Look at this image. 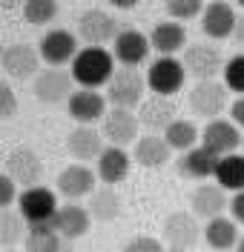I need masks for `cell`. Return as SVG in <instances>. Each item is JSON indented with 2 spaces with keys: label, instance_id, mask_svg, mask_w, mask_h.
I'll list each match as a JSON object with an SVG mask.
<instances>
[{
  "label": "cell",
  "instance_id": "obj_42",
  "mask_svg": "<svg viewBox=\"0 0 244 252\" xmlns=\"http://www.w3.org/2000/svg\"><path fill=\"white\" fill-rule=\"evenodd\" d=\"M236 252H244V238L239 241V247H236Z\"/></svg>",
  "mask_w": 244,
  "mask_h": 252
},
{
  "label": "cell",
  "instance_id": "obj_33",
  "mask_svg": "<svg viewBox=\"0 0 244 252\" xmlns=\"http://www.w3.org/2000/svg\"><path fill=\"white\" fill-rule=\"evenodd\" d=\"M55 15H58V3L55 0H26L23 3V17L29 23L43 26V23H52Z\"/></svg>",
  "mask_w": 244,
  "mask_h": 252
},
{
  "label": "cell",
  "instance_id": "obj_39",
  "mask_svg": "<svg viewBox=\"0 0 244 252\" xmlns=\"http://www.w3.org/2000/svg\"><path fill=\"white\" fill-rule=\"evenodd\" d=\"M230 212H233V220H236V223H244V192L233 195V201H230Z\"/></svg>",
  "mask_w": 244,
  "mask_h": 252
},
{
  "label": "cell",
  "instance_id": "obj_31",
  "mask_svg": "<svg viewBox=\"0 0 244 252\" xmlns=\"http://www.w3.org/2000/svg\"><path fill=\"white\" fill-rule=\"evenodd\" d=\"M164 141L170 143V149H178V152H190L198 143V129L193 121H175L164 132Z\"/></svg>",
  "mask_w": 244,
  "mask_h": 252
},
{
  "label": "cell",
  "instance_id": "obj_9",
  "mask_svg": "<svg viewBox=\"0 0 244 252\" xmlns=\"http://www.w3.org/2000/svg\"><path fill=\"white\" fill-rule=\"evenodd\" d=\"M40 66V49H32L26 43H12L3 49V72L15 80H26L37 75Z\"/></svg>",
  "mask_w": 244,
  "mask_h": 252
},
{
  "label": "cell",
  "instance_id": "obj_30",
  "mask_svg": "<svg viewBox=\"0 0 244 252\" xmlns=\"http://www.w3.org/2000/svg\"><path fill=\"white\" fill-rule=\"evenodd\" d=\"M26 252H61V235L52 223L29 226L26 235Z\"/></svg>",
  "mask_w": 244,
  "mask_h": 252
},
{
  "label": "cell",
  "instance_id": "obj_41",
  "mask_svg": "<svg viewBox=\"0 0 244 252\" xmlns=\"http://www.w3.org/2000/svg\"><path fill=\"white\" fill-rule=\"evenodd\" d=\"M236 40H239V43H244V15L239 17V23H236Z\"/></svg>",
  "mask_w": 244,
  "mask_h": 252
},
{
  "label": "cell",
  "instance_id": "obj_20",
  "mask_svg": "<svg viewBox=\"0 0 244 252\" xmlns=\"http://www.w3.org/2000/svg\"><path fill=\"white\" fill-rule=\"evenodd\" d=\"M224 209H227V198H224V189L218 184H201L193 192V212L198 218H221Z\"/></svg>",
  "mask_w": 244,
  "mask_h": 252
},
{
  "label": "cell",
  "instance_id": "obj_16",
  "mask_svg": "<svg viewBox=\"0 0 244 252\" xmlns=\"http://www.w3.org/2000/svg\"><path fill=\"white\" fill-rule=\"evenodd\" d=\"M164 238L170 241V247L175 252L193 250L198 241V223L190 212H173L164 223Z\"/></svg>",
  "mask_w": 244,
  "mask_h": 252
},
{
  "label": "cell",
  "instance_id": "obj_44",
  "mask_svg": "<svg viewBox=\"0 0 244 252\" xmlns=\"http://www.w3.org/2000/svg\"><path fill=\"white\" fill-rule=\"evenodd\" d=\"M6 252H15V250H6Z\"/></svg>",
  "mask_w": 244,
  "mask_h": 252
},
{
  "label": "cell",
  "instance_id": "obj_24",
  "mask_svg": "<svg viewBox=\"0 0 244 252\" xmlns=\"http://www.w3.org/2000/svg\"><path fill=\"white\" fill-rule=\"evenodd\" d=\"M104 135L92 129V126H78L72 135H69V152L78 158V160H92V158L104 155Z\"/></svg>",
  "mask_w": 244,
  "mask_h": 252
},
{
  "label": "cell",
  "instance_id": "obj_43",
  "mask_svg": "<svg viewBox=\"0 0 244 252\" xmlns=\"http://www.w3.org/2000/svg\"><path fill=\"white\" fill-rule=\"evenodd\" d=\"M242 9H244V0H242Z\"/></svg>",
  "mask_w": 244,
  "mask_h": 252
},
{
  "label": "cell",
  "instance_id": "obj_25",
  "mask_svg": "<svg viewBox=\"0 0 244 252\" xmlns=\"http://www.w3.org/2000/svg\"><path fill=\"white\" fill-rule=\"evenodd\" d=\"M127 172H130V155L121 146H106L104 155L98 158V178L112 187L118 181H124Z\"/></svg>",
  "mask_w": 244,
  "mask_h": 252
},
{
  "label": "cell",
  "instance_id": "obj_13",
  "mask_svg": "<svg viewBox=\"0 0 244 252\" xmlns=\"http://www.w3.org/2000/svg\"><path fill=\"white\" fill-rule=\"evenodd\" d=\"M149 49H152L149 37H146L144 32H138V29H124L118 37H115V43H112L115 58L124 63L127 69L138 66V63H144L146 55H149Z\"/></svg>",
  "mask_w": 244,
  "mask_h": 252
},
{
  "label": "cell",
  "instance_id": "obj_15",
  "mask_svg": "<svg viewBox=\"0 0 244 252\" xmlns=\"http://www.w3.org/2000/svg\"><path fill=\"white\" fill-rule=\"evenodd\" d=\"M138 118L132 115L130 109H112L106 112V118H104V138L106 141H112V146H127V143H138Z\"/></svg>",
  "mask_w": 244,
  "mask_h": 252
},
{
  "label": "cell",
  "instance_id": "obj_22",
  "mask_svg": "<svg viewBox=\"0 0 244 252\" xmlns=\"http://www.w3.org/2000/svg\"><path fill=\"white\" fill-rule=\"evenodd\" d=\"M149 43H152V49H158L164 58H173V55L181 52V46L187 43V29H184L181 23H175V20H164V23H158V26L152 29Z\"/></svg>",
  "mask_w": 244,
  "mask_h": 252
},
{
  "label": "cell",
  "instance_id": "obj_23",
  "mask_svg": "<svg viewBox=\"0 0 244 252\" xmlns=\"http://www.w3.org/2000/svg\"><path fill=\"white\" fill-rule=\"evenodd\" d=\"M52 226L58 229V235L61 238H69V241H75V238H81L86 229H89V212L83 209V206H75V204H66L58 209V215L52 220Z\"/></svg>",
  "mask_w": 244,
  "mask_h": 252
},
{
  "label": "cell",
  "instance_id": "obj_28",
  "mask_svg": "<svg viewBox=\"0 0 244 252\" xmlns=\"http://www.w3.org/2000/svg\"><path fill=\"white\" fill-rule=\"evenodd\" d=\"M215 181L221 189L230 192H244V155H227L218 160V169H215Z\"/></svg>",
  "mask_w": 244,
  "mask_h": 252
},
{
  "label": "cell",
  "instance_id": "obj_10",
  "mask_svg": "<svg viewBox=\"0 0 244 252\" xmlns=\"http://www.w3.org/2000/svg\"><path fill=\"white\" fill-rule=\"evenodd\" d=\"M236 23L239 17L233 12V6L224 0H212L204 6V15H201V32L212 37V40H221L227 34H236Z\"/></svg>",
  "mask_w": 244,
  "mask_h": 252
},
{
  "label": "cell",
  "instance_id": "obj_6",
  "mask_svg": "<svg viewBox=\"0 0 244 252\" xmlns=\"http://www.w3.org/2000/svg\"><path fill=\"white\" fill-rule=\"evenodd\" d=\"M78 34H81L89 46H101L106 40L115 43V37L121 32H118V23H115V17L109 12H104V9H86L78 17Z\"/></svg>",
  "mask_w": 244,
  "mask_h": 252
},
{
  "label": "cell",
  "instance_id": "obj_38",
  "mask_svg": "<svg viewBox=\"0 0 244 252\" xmlns=\"http://www.w3.org/2000/svg\"><path fill=\"white\" fill-rule=\"evenodd\" d=\"M15 181L9 178V175H3V181H0V204L3 206H12V201H15Z\"/></svg>",
  "mask_w": 244,
  "mask_h": 252
},
{
  "label": "cell",
  "instance_id": "obj_34",
  "mask_svg": "<svg viewBox=\"0 0 244 252\" xmlns=\"http://www.w3.org/2000/svg\"><path fill=\"white\" fill-rule=\"evenodd\" d=\"M167 15L173 20H190V17L204 15V6H201V0H170Z\"/></svg>",
  "mask_w": 244,
  "mask_h": 252
},
{
  "label": "cell",
  "instance_id": "obj_12",
  "mask_svg": "<svg viewBox=\"0 0 244 252\" xmlns=\"http://www.w3.org/2000/svg\"><path fill=\"white\" fill-rule=\"evenodd\" d=\"M37 46H40V58L46 63H52V66H61V63L78 58V40H75L72 32H66V29L46 32Z\"/></svg>",
  "mask_w": 244,
  "mask_h": 252
},
{
  "label": "cell",
  "instance_id": "obj_27",
  "mask_svg": "<svg viewBox=\"0 0 244 252\" xmlns=\"http://www.w3.org/2000/svg\"><path fill=\"white\" fill-rule=\"evenodd\" d=\"M204 238H207V244H210L212 250H230V247H239V229H236V220L230 218H212L207 220V226H204Z\"/></svg>",
  "mask_w": 244,
  "mask_h": 252
},
{
  "label": "cell",
  "instance_id": "obj_8",
  "mask_svg": "<svg viewBox=\"0 0 244 252\" xmlns=\"http://www.w3.org/2000/svg\"><path fill=\"white\" fill-rule=\"evenodd\" d=\"M6 175L15 184H23L26 189H32L43 178V163H40V158L35 155L32 149L20 146V149H12L6 155Z\"/></svg>",
  "mask_w": 244,
  "mask_h": 252
},
{
  "label": "cell",
  "instance_id": "obj_32",
  "mask_svg": "<svg viewBox=\"0 0 244 252\" xmlns=\"http://www.w3.org/2000/svg\"><path fill=\"white\" fill-rule=\"evenodd\" d=\"M23 235H29V229H26V218H23L20 212L6 209L3 218H0V241H3V247L9 250V247L17 244Z\"/></svg>",
  "mask_w": 244,
  "mask_h": 252
},
{
  "label": "cell",
  "instance_id": "obj_18",
  "mask_svg": "<svg viewBox=\"0 0 244 252\" xmlns=\"http://www.w3.org/2000/svg\"><path fill=\"white\" fill-rule=\"evenodd\" d=\"M58 189L66 198H83L95 192V172L83 163H72L58 175Z\"/></svg>",
  "mask_w": 244,
  "mask_h": 252
},
{
  "label": "cell",
  "instance_id": "obj_36",
  "mask_svg": "<svg viewBox=\"0 0 244 252\" xmlns=\"http://www.w3.org/2000/svg\"><path fill=\"white\" fill-rule=\"evenodd\" d=\"M124 252H164V247H161V241H158V238L138 235V238H132L130 244L124 247Z\"/></svg>",
  "mask_w": 244,
  "mask_h": 252
},
{
  "label": "cell",
  "instance_id": "obj_7",
  "mask_svg": "<svg viewBox=\"0 0 244 252\" xmlns=\"http://www.w3.org/2000/svg\"><path fill=\"white\" fill-rule=\"evenodd\" d=\"M227 63L221 61V52L207 43H193L184 49V69L198 80H212L218 72H224Z\"/></svg>",
  "mask_w": 244,
  "mask_h": 252
},
{
  "label": "cell",
  "instance_id": "obj_40",
  "mask_svg": "<svg viewBox=\"0 0 244 252\" xmlns=\"http://www.w3.org/2000/svg\"><path fill=\"white\" fill-rule=\"evenodd\" d=\"M230 115H233V124L236 126H244V94L230 106Z\"/></svg>",
  "mask_w": 244,
  "mask_h": 252
},
{
  "label": "cell",
  "instance_id": "obj_19",
  "mask_svg": "<svg viewBox=\"0 0 244 252\" xmlns=\"http://www.w3.org/2000/svg\"><path fill=\"white\" fill-rule=\"evenodd\" d=\"M138 121L146 126V129H170V126L175 124L178 118H175V103L170 100V97H149L141 103V112H138Z\"/></svg>",
  "mask_w": 244,
  "mask_h": 252
},
{
  "label": "cell",
  "instance_id": "obj_2",
  "mask_svg": "<svg viewBox=\"0 0 244 252\" xmlns=\"http://www.w3.org/2000/svg\"><path fill=\"white\" fill-rule=\"evenodd\" d=\"M17 206H20V215L29 220L32 226H40V223H52L55 215H58V198L55 192L46 187H32L26 189L20 198H17Z\"/></svg>",
  "mask_w": 244,
  "mask_h": 252
},
{
  "label": "cell",
  "instance_id": "obj_29",
  "mask_svg": "<svg viewBox=\"0 0 244 252\" xmlns=\"http://www.w3.org/2000/svg\"><path fill=\"white\" fill-rule=\"evenodd\" d=\"M121 212V198L112 187H104V189H95L92 198H89V215L98 220H115Z\"/></svg>",
  "mask_w": 244,
  "mask_h": 252
},
{
  "label": "cell",
  "instance_id": "obj_37",
  "mask_svg": "<svg viewBox=\"0 0 244 252\" xmlns=\"http://www.w3.org/2000/svg\"><path fill=\"white\" fill-rule=\"evenodd\" d=\"M0 97H3V118L9 121L17 109V100H15V89L9 86V83H3V89H0Z\"/></svg>",
  "mask_w": 244,
  "mask_h": 252
},
{
  "label": "cell",
  "instance_id": "obj_21",
  "mask_svg": "<svg viewBox=\"0 0 244 252\" xmlns=\"http://www.w3.org/2000/svg\"><path fill=\"white\" fill-rule=\"evenodd\" d=\"M218 160H221V158L215 155V152H210L207 146H195V149H190V152H184V158L178 160V172H184L187 178L204 181V178L215 175Z\"/></svg>",
  "mask_w": 244,
  "mask_h": 252
},
{
  "label": "cell",
  "instance_id": "obj_4",
  "mask_svg": "<svg viewBox=\"0 0 244 252\" xmlns=\"http://www.w3.org/2000/svg\"><path fill=\"white\" fill-rule=\"evenodd\" d=\"M190 106L195 115L218 121V115L227 106V86L218 80H198L190 92Z\"/></svg>",
  "mask_w": 244,
  "mask_h": 252
},
{
  "label": "cell",
  "instance_id": "obj_11",
  "mask_svg": "<svg viewBox=\"0 0 244 252\" xmlns=\"http://www.w3.org/2000/svg\"><path fill=\"white\" fill-rule=\"evenodd\" d=\"M72 72L64 69H43L35 78V97L43 103H61L64 97H72Z\"/></svg>",
  "mask_w": 244,
  "mask_h": 252
},
{
  "label": "cell",
  "instance_id": "obj_35",
  "mask_svg": "<svg viewBox=\"0 0 244 252\" xmlns=\"http://www.w3.org/2000/svg\"><path fill=\"white\" fill-rule=\"evenodd\" d=\"M224 86L244 94V55H236V58L227 61V66H224Z\"/></svg>",
  "mask_w": 244,
  "mask_h": 252
},
{
  "label": "cell",
  "instance_id": "obj_3",
  "mask_svg": "<svg viewBox=\"0 0 244 252\" xmlns=\"http://www.w3.org/2000/svg\"><path fill=\"white\" fill-rule=\"evenodd\" d=\"M146 80L135 72V69H118L115 78L106 86V97L112 100L115 109H132L135 103H141L144 97Z\"/></svg>",
  "mask_w": 244,
  "mask_h": 252
},
{
  "label": "cell",
  "instance_id": "obj_14",
  "mask_svg": "<svg viewBox=\"0 0 244 252\" xmlns=\"http://www.w3.org/2000/svg\"><path fill=\"white\" fill-rule=\"evenodd\" d=\"M239 143H244V141H242V135H239V129H236V124H227V121L218 118V121H210V124L204 126V143L201 146H207L218 158L236 155Z\"/></svg>",
  "mask_w": 244,
  "mask_h": 252
},
{
  "label": "cell",
  "instance_id": "obj_26",
  "mask_svg": "<svg viewBox=\"0 0 244 252\" xmlns=\"http://www.w3.org/2000/svg\"><path fill=\"white\" fill-rule=\"evenodd\" d=\"M170 143L158 138V135H144V138H138L135 143V160L141 163V166H149V169H155V166H164L167 160H170Z\"/></svg>",
  "mask_w": 244,
  "mask_h": 252
},
{
  "label": "cell",
  "instance_id": "obj_17",
  "mask_svg": "<svg viewBox=\"0 0 244 252\" xmlns=\"http://www.w3.org/2000/svg\"><path fill=\"white\" fill-rule=\"evenodd\" d=\"M69 115L81 126L95 124L98 118H106V100L95 89H78L69 97Z\"/></svg>",
  "mask_w": 244,
  "mask_h": 252
},
{
  "label": "cell",
  "instance_id": "obj_5",
  "mask_svg": "<svg viewBox=\"0 0 244 252\" xmlns=\"http://www.w3.org/2000/svg\"><path fill=\"white\" fill-rule=\"evenodd\" d=\"M184 75H187L184 63H178L175 58H158V61L149 66V72H146V86L158 94V97H170L173 92L181 89Z\"/></svg>",
  "mask_w": 244,
  "mask_h": 252
},
{
  "label": "cell",
  "instance_id": "obj_1",
  "mask_svg": "<svg viewBox=\"0 0 244 252\" xmlns=\"http://www.w3.org/2000/svg\"><path fill=\"white\" fill-rule=\"evenodd\" d=\"M72 78L81 83L83 89H98V86H109L115 78L112 72V55L104 46H86L78 52V58L72 61Z\"/></svg>",
  "mask_w": 244,
  "mask_h": 252
}]
</instances>
